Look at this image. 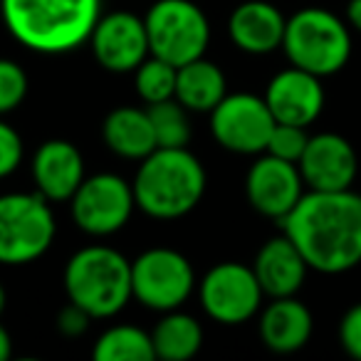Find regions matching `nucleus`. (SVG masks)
<instances>
[{
  "instance_id": "1",
  "label": "nucleus",
  "mask_w": 361,
  "mask_h": 361,
  "mask_svg": "<svg viewBox=\"0 0 361 361\" xmlns=\"http://www.w3.org/2000/svg\"><path fill=\"white\" fill-rule=\"evenodd\" d=\"M310 270L341 275L361 265V193L307 191L280 221Z\"/></svg>"
},
{
  "instance_id": "26",
  "label": "nucleus",
  "mask_w": 361,
  "mask_h": 361,
  "mask_svg": "<svg viewBox=\"0 0 361 361\" xmlns=\"http://www.w3.org/2000/svg\"><path fill=\"white\" fill-rule=\"evenodd\" d=\"M307 141H310V134H307V126H295V124H280L277 121L275 129L270 134V141H267L265 154H272L277 159L285 161H297L302 159L307 149Z\"/></svg>"
},
{
  "instance_id": "13",
  "label": "nucleus",
  "mask_w": 361,
  "mask_h": 361,
  "mask_svg": "<svg viewBox=\"0 0 361 361\" xmlns=\"http://www.w3.org/2000/svg\"><path fill=\"white\" fill-rule=\"evenodd\" d=\"M90 45L97 62L116 75L134 72L151 55L144 18L126 11L102 16L90 35Z\"/></svg>"
},
{
  "instance_id": "27",
  "label": "nucleus",
  "mask_w": 361,
  "mask_h": 361,
  "mask_svg": "<svg viewBox=\"0 0 361 361\" xmlns=\"http://www.w3.org/2000/svg\"><path fill=\"white\" fill-rule=\"evenodd\" d=\"M27 94V75L18 62L0 57V116L18 109Z\"/></svg>"
},
{
  "instance_id": "24",
  "label": "nucleus",
  "mask_w": 361,
  "mask_h": 361,
  "mask_svg": "<svg viewBox=\"0 0 361 361\" xmlns=\"http://www.w3.org/2000/svg\"><path fill=\"white\" fill-rule=\"evenodd\" d=\"M149 119L154 124L159 149H183L191 144V121L188 109L176 97L149 104Z\"/></svg>"
},
{
  "instance_id": "17",
  "label": "nucleus",
  "mask_w": 361,
  "mask_h": 361,
  "mask_svg": "<svg viewBox=\"0 0 361 361\" xmlns=\"http://www.w3.org/2000/svg\"><path fill=\"white\" fill-rule=\"evenodd\" d=\"M287 18L267 0H245L228 18V35L247 55H270L285 40Z\"/></svg>"
},
{
  "instance_id": "9",
  "label": "nucleus",
  "mask_w": 361,
  "mask_h": 361,
  "mask_svg": "<svg viewBox=\"0 0 361 361\" xmlns=\"http://www.w3.org/2000/svg\"><path fill=\"white\" fill-rule=\"evenodd\" d=\"M136 208L134 188L116 173H94L70 198L72 221L80 231L94 238L114 235L129 223Z\"/></svg>"
},
{
  "instance_id": "23",
  "label": "nucleus",
  "mask_w": 361,
  "mask_h": 361,
  "mask_svg": "<svg viewBox=\"0 0 361 361\" xmlns=\"http://www.w3.org/2000/svg\"><path fill=\"white\" fill-rule=\"evenodd\" d=\"M94 361H151L156 359L151 334L129 324L109 326L92 349Z\"/></svg>"
},
{
  "instance_id": "21",
  "label": "nucleus",
  "mask_w": 361,
  "mask_h": 361,
  "mask_svg": "<svg viewBox=\"0 0 361 361\" xmlns=\"http://www.w3.org/2000/svg\"><path fill=\"white\" fill-rule=\"evenodd\" d=\"M226 75L216 62L198 57L176 72V99L188 111L211 114L226 97Z\"/></svg>"
},
{
  "instance_id": "15",
  "label": "nucleus",
  "mask_w": 361,
  "mask_h": 361,
  "mask_svg": "<svg viewBox=\"0 0 361 361\" xmlns=\"http://www.w3.org/2000/svg\"><path fill=\"white\" fill-rule=\"evenodd\" d=\"M265 102L280 124L310 126L324 109V87L322 77L300 67L277 72L265 90Z\"/></svg>"
},
{
  "instance_id": "5",
  "label": "nucleus",
  "mask_w": 361,
  "mask_h": 361,
  "mask_svg": "<svg viewBox=\"0 0 361 361\" xmlns=\"http://www.w3.org/2000/svg\"><path fill=\"white\" fill-rule=\"evenodd\" d=\"M290 65L317 77L336 75L351 57V32L341 18L324 8H305L287 18L282 40Z\"/></svg>"
},
{
  "instance_id": "10",
  "label": "nucleus",
  "mask_w": 361,
  "mask_h": 361,
  "mask_svg": "<svg viewBox=\"0 0 361 361\" xmlns=\"http://www.w3.org/2000/svg\"><path fill=\"white\" fill-rule=\"evenodd\" d=\"M201 307L213 322L238 326L250 322L260 312L262 292L255 270L243 262H221L211 267L198 285Z\"/></svg>"
},
{
  "instance_id": "28",
  "label": "nucleus",
  "mask_w": 361,
  "mask_h": 361,
  "mask_svg": "<svg viewBox=\"0 0 361 361\" xmlns=\"http://www.w3.org/2000/svg\"><path fill=\"white\" fill-rule=\"evenodd\" d=\"M23 161V139L11 124L0 121V178H8Z\"/></svg>"
},
{
  "instance_id": "29",
  "label": "nucleus",
  "mask_w": 361,
  "mask_h": 361,
  "mask_svg": "<svg viewBox=\"0 0 361 361\" xmlns=\"http://www.w3.org/2000/svg\"><path fill=\"white\" fill-rule=\"evenodd\" d=\"M339 344L351 359L361 361V302L346 310L339 322Z\"/></svg>"
},
{
  "instance_id": "11",
  "label": "nucleus",
  "mask_w": 361,
  "mask_h": 361,
  "mask_svg": "<svg viewBox=\"0 0 361 361\" xmlns=\"http://www.w3.org/2000/svg\"><path fill=\"white\" fill-rule=\"evenodd\" d=\"M275 124L265 97L247 92L226 94L211 111V131L216 141L223 149L243 156L265 154Z\"/></svg>"
},
{
  "instance_id": "3",
  "label": "nucleus",
  "mask_w": 361,
  "mask_h": 361,
  "mask_svg": "<svg viewBox=\"0 0 361 361\" xmlns=\"http://www.w3.org/2000/svg\"><path fill=\"white\" fill-rule=\"evenodd\" d=\"M208 176L201 159L183 149H156L141 159L134 176L136 208L156 221L183 218L201 203Z\"/></svg>"
},
{
  "instance_id": "19",
  "label": "nucleus",
  "mask_w": 361,
  "mask_h": 361,
  "mask_svg": "<svg viewBox=\"0 0 361 361\" xmlns=\"http://www.w3.org/2000/svg\"><path fill=\"white\" fill-rule=\"evenodd\" d=\"M312 329V312L295 297H277L260 314V339L275 354L300 351L310 341Z\"/></svg>"
},
{
  "instance_id": "2",
  "label": "nucleus",
  "mask_w": 361,
  "mask_h": 361,
  "mask_svg": "<svg viewBox=\"0 0 361 361\" xmlns=\"http://www.w3.org/2000/svg\"><path fill=\"white\" fill-rule=\"evenodd\" d=\"M11 35L40 55L85 45L102 18V0H0Z\"/></svg>"
},
{
  "instance_id": "33",
  "label": "nucleus",
  "mask_w": 361,
  "mask_h": 361,
  "mask_svg": "<svg viewBox=\"0 0 361 361\" xmlns=\"http://www.w3.org/2000/svg\"><path fill=\"white\" fill-rule=\"evenodd\" d=\"M6 302H8V295H6V290H3V285H0V314L6 312Z\"/></svg>"
},
{
  "instance_id": "30",
  "label": "nucleus",
  "mask_w": 361,
  "mask_h": 361,
  "mask_svg": "<svg viewBox=\"0 0 361 361\" xmlns=\"http://www.w3.org/2000/svg\"><path fill=\"white\" fill-rule=\"evenodd\" d=\"M94 317L90 314L87 310H82L80 305L70 302L67 307H62L60 314H57V329L62 331L65 336H82L87 329H90V322Z\"/></svg>"
},
{
  "instance_id": "8",
  "label": "nucleus",
  "mask_w": 361,
  "mask_h": 361,
  "mask_svg": "<svg viewBox=\"0 0 361 361\" xmlns=\"http://www.w3.org/2000/svg\"><path fill=\"white\" fill-rule=\"evenodd\" d=\"M196 290V272L188 257L171 247H151L131 262V292L154 312L178 310Z\"/></svg>"
},
{
  "instance_id": "6",
  "label": "nucleus",
  "mask_w": 361,
  "mask_h": 361,
  "mask_svg": "<svg viewBox=\"0 0 361 361\" xmlns=\"http://www.w3.org/2000/svg\"><path fill=\"white\" fill-rule=\"evenodd\" d=\"M55 213L42 193L0 196V265H27L50 250Z\"/></svg>"
},
{
  "instance_id": "4",
  "label": "nucleus",
  "mask_w": 361,
  "mask_h": 361,
  "mask_svg": "<svg viewBox=\"0 0 361 361\" xmlns=\"http://www.w3.org/2000/svg\"><path fill=\"white\" fill-rule=\"evenodd\" d=\"M65 292L67 300L87 310L94 319L119 314L134 300L131 262L114 247H82L67 260Z\"/></svg>"
},
{
  "instance_id": "7",
  "label": "nucleus",
  "mask_w": 361,
  "mask_h": 361,
  "mask_svg": "<svg viewBox=\"0 0 361 361\" xmlns=\"http://www.w3.org/2000/svg\"><path fill=\"white\" fill-rule=\"evenodd\" d=\"M149 50L173 67L206 55L211 23L193 0H156L144 16Z\"/></svg>"
},
{
  "instance_id": "18",
  "label": "nucleus",
  "mask_w": 361,
  "mask_h": 361,
  "mask_svg": "<svg viewBox=\"0 0 361 361\" xmlns=\"http://www.w3.org/2000/svg\"><path fill=\"white\" fill-rule=\"evenodd\" d=\"M252 270H255V277L265 297L277 300V297H295L302 290L310 265H307L300 247L282 233L277 238H270L257 250Z\"/></svg>"
},
{
  "instance_id": "25",
  "label": "nucleus",
  "mask_w": 361,
  "mask_h": 361,
  "mask_svg": "<svg viewBox=\"0 0 361 361\" xmlns=\"http://www.w3.org/2000/svg\"><path fill=\"white\" fill-rule=\"evenodd\" d=\"M176 72H178V67H173L171 62L154 55L146 57L134 70V82L139 97L146 104H156V102L176 97Z\"/></svg>"
},
{
  "instance_id": "31",
  "label": "nucleus",
  "mask_w": 361,
  "mask_h": 361,
  "mask_svg": "<svg viewBox=\"0 0 361 361\" xmlns=\"http://www.w3.org/2000/svg\"><path fill=\"white\" fill-rule=\"evenodd\" d=\"M346 23L356 32H361V0H349V6H346Z\"/></svg>"
},
{
  "instance_id": "12",
  "label": "nucleus",
  "mask_w": 361,
  "mask_h": 361,
  "mask_svg": "<svg viewBox=\"0 0 361 361\" xmlns=\"http://www.w3.org/2000/svg\"><path fill=\"white\" fill-rule=\"evenodd\" d=\"M245 196L260 216L280 223L305 196V178L300 166L272 154L260 156L247 171Z\"/></svg>"
},
{
  "instance_id": "20",
  "label": "nucleus",
  "mask_w": 361,
  "mask_h": 361,
  "mask_svg": "<svg viewBox=\"0 0 361 361\" xmlns=\"http://www.w3.org/2000/svg\"><path fill=\"white\" fill-rule=\"evenodd\" d=\"M102 136L111 154L129 161H141L159 149L149 111L136 106H116L102 124Z\"/></svg>"
},
{
  "instance_id": "32",
  "label": "nucleus",
  "mask_w": 361,
  "mask_h": 361,
  "mask_svg": "<svg viewBox=\"0 0 361 361\" xmlns=\"http://www.w3.org/2000/svg\"><path fill=\"white\" fill-rule=\"evenodd\" d=\"M13 354V341H11V334L3 324H0V361H8Z\"/></svg>"
},
{
  "instance_id": "22",
  "label": "nucleus",
  "mask_w": 361,
  "mask_h": 361,
  "mask_svg": "<svg viewBox=\"0 0 361 361\" xmlns=\"http://www.w3.org/2000/svg\"><path fill=\"white\" fill-rule=\"evenodd\" d=\"M154 351L164 361H188L201 351L203 329L198 319L178 310L164 312L151 331Z\"/></svg>"
},
{
  "instance_id": "14",
  "label": "nucleus",
  "mask_w": 361,
  "mask_h": 361,
  "mask_svg": "<svg viewBox=\"0 0 361 361\" xmlns=\"http://www.w3.org/2000/svg\"><path fill=\"white\" fill-rule=\"evenodd\" d=\"M297 166L310 191H344L354 186L359 173L354 146L349 144V139L334 131L310 136Z\"/></svg>"
},
{
  "instance_id": "16",
  "label": "nucleus",
  "mask_w": 361,
  "mask_h": 361,
  "mask_svg": "<svg viewBox=\"0 0 361 361\" xmlns=\"http://www.w3.org/2000/svg\"><path fill=\"white\" fill-rule=\"evenodd\" d=\"M32 178L50 203L70 201L85 180V159L72 141L50 139L32 156Z\"/></svg>"
}]
</instances>
